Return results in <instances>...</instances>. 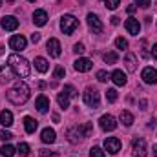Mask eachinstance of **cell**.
<instances>
[{
	"label": "cell",
	"mask_w": 157,
	"mask_h": 157,
	"mask_svg": "<svg viewBox=\"0 0 157 157\" xmlns=\"http://www.w3.org/2000/svg\"><path fill=\"white\" fill-rule=\"evenodd\" d=\"M28 99H29V88H28V84H26V82L17 80V82H15V86L7 91V101H9V102H13L15 106L24 104Z\"/></svg>",
	"instance_id": "6da1fadb"
},
{
	"label": "cell",
	"mask_w": 157,
	"mask_h": 157,
	"mask_svg": "<svg viewBox=\"0 0 157 157\" xmlns=\"http://www.w3.org/2000/svg\"><path fill=\"white\" fill-rule=\"evenodd\" d=\"M7 62H9V68L13 70V73L17 77H29V71H31L29 70V62L24 57H20V55H9Z\"/></svg>",
	"instance_id": "7a4b0ae2"
},
{
	"label": "cell",
	"mask_w": 157,
	"mask_h": 157,
	"mask_svg": "<svg viewBox=\"0 0 157 157\" xmlns=\"http://www.w3.org/2000/svg\"><path fill=\"white\" fill-rule=\"evenodd\" d=\"M82 99H84V104L90 106V108H93V110L99 108V104H101V95H99V91H97V90H91V88H88V90L84 91Z\"/></svg>",
	"instance_id": "3957f363"
},
{
	"label": "cell",
	"mask_w": 157,
	"mask_h": 157,
	"mask_svg": "<svg viewBox=\"0 0 157 157\" xmlns=\"http://www.w3.org/2000/svg\"><path fill=\"white\" fill-rule=\"evenodd\" d=\"M77 28H78V20L73 15H64V17H62V20H60V29H62L66 35H71Z\"/></svg>",
	"instance_id": "277c9868"
},
{
	"label": "cell",
	"mask_w": 157,
	"mask_h": 157,
	"mask_svg": "<svg viewBox=\"0 0 157 157\" xmlns=\"http://www.w3.org/2000/svg\"><path fill=\"white\" fill-rule=\"evenodd\" d=\"M132 150L135 157H146V143L143 137H135L132 141Z\"/></svg>",
	"instance_id": "5b68a950"
},
{
	"label": "cell",
	"mask_w": 157,
	"mask_h": 157,
	"mask_svg": "<svg viewBox=\"0 0 157 157\" xmlns=\"http://www.w3.org/2000/svg\"><path fill=\"white\" fill-rule=\"evenodd\" d=\"M99 126H101L104 132H113V130L117 128V121H115L113 115L106 113V115H102V117L99 119Z\"/></svg>",
	"instance_id": "8992f818"
},
{
	"label": "cell",
	"mask_w": 157,
	"mask_h": 157,
	"mask_svg": "<svg viewBox=\"0 0 157 157\" xmlns=\"http://www.w3.org/2000/svg\"><path fill=\"white\" fill-rule=\"evenodd\" d=\"M121 146H122V143L119 141L117 137H108L106 141H104V148L112 154V155H115L119 154V150H121Z\"/></svg>",
	"instance_id": "52a82bcc"
},
{
	"label": "cell",
	"mask_w": 157,
	"mask_h": 157,
	"mask_svg": "<svg viewBox=\"0 0 157 157\" xmlns=\"http://www.w3.org/2000/svg\"><path fill=\"white\" fill-rule=\"evenodd\" d=\"M88 26L93 33H102V22L99 20V17L95 13H90L88 15Z\"/></svg>",
	"instance_id": "ba28073f"
},
{
	"label": "cell",
	"mask_w": 157,
	"mask_h": 157,
	"mask_svg": "<svg viewBox=\"0 0 157 157\" xmlns=\"http://www.w3.org/2000/svg\"><path fill=\"white\" fill-rule=\"evenodd\" d=\"M26 44H28V40L24 39L22 35H13V37L9 39V48H11V49H15V51L24 49V48H26Z\"/></svg>",
	"instance_id": "9c48e42d"
},
{
	"label": "cell",
	"mask_w": 157,
	"mask_h": 157,
	"mask_svg": "<svg viewBox=\"0 0 157 157\" xmlns=\"http://www.w3.org/2000/svg\"><path fill=\"white\" fill-rule=\"evenodd\" d=\"M46 49H48V53L51 55V57H60V42L57 39H49L46 42Z\"/></svg>",
	"instance_id": "30bf717a"
},
{
	"label": "cell",
	"mask_w": 157,
	"mask_h": 157,
	"mask_svg": "<svg viewBox=\"0 0 157 157\" xmlns=\"http://www.w3.org/2000/svg\"><path fill=\"white\" fill-rule=\"evenodd\" d=\"M17 28H18V20H17L13 15H7V17L2 18V29H6V31H15Z\"/></svg>",
	"instance_id": "8fae6325"
},
{
	"label": "cell",
	"mask_w": 157,
	"mask_h": 157,
	"mask_svg": "<svg viewBox=\"0 0 157 157\" xmlns=\"http://www.w3.org/2000/svg\"><path fill=\"white\" fill-rule=\"evenodd\" d=\"M124 26H126V29H128V33L130 35H139V31H141V24H139V20L137 18H133V17H130L126 22H124Z\"/></svg>",
	"instance_id": "7c38bea8"
},
{
	"label": "cell",
	"mask_w": 157,
	"mask_h": 157,
	"mask_svg": "<svg viewBox=\"0 0 157 157\" xmlns=\"http://www.w3.org/2000/svg\"><path fill=\"white\" fill-rule=\"evenodd\" d=\"M141 77H143V80L146 84H157V70H154V68H144L143 73H141Z\"/></svg>",
	"instance_id": "4fadbf2b"
},
{
	"label": "cell",
	"mask_w": 157,
	"mask_h": 157,
	"mask_svg": "<svg viewBox=\"0 0 157 157\" xmlns=\"http://www.w3.org/2000/svg\"><path fill=\"white\" fill-rule=\"evenodd\" d=\"M73 66H75V70H77V71L86 73V71H90V70L93 68V62H91L90 59H77Z\"/></svg>",
	"instance_id": "5bb4252c"
},
{
	"label": "cell",
	"mask_w": 157,
	"mask_h": 157,
	"mask_svg": "<svg viewBox=\"0 0 157 157\" xmlns=\"http://www.w3.org/2000/svg\"><path fill=\"white\" fill-rule=\"evenodd\" d=\"M35 108L39 110L40 113H46V112L49 110V99H48L46 95H39L37 101H35Z\"/></svg>",
	"instance_id": "9a60e30c"
},
{
	"label": "cell",
	"mask_w": 157,
	"mask_h": 157,
	"mask_svg": "<svg viewBox=\"0 0 157 157\" xmlns=\"http://www.w3.org/2000/svg\"><path fill=\"white\" fill-rule=\"evenodd\" d=\"M33 22H35V26H46V22H48V13L44 11V9H37L35 13H33Z\"/></svg>",
	"instance_id": "2e32d148"
},
{
	"label": "cell",
	"mask_w": 157,
	"mask_h": 157,
	"mask_svg": "<svg viewBox=\"0 0 157 157\" xmlns=\"http://www.w3.org/2000/svg\"><path fill=\"white\" fill-rule=\"evenodd\" d=\"M55 130L53 128H44L42 130V133H40V139H42V143H46V144H51V143H55Z\"/></svg>",
	"instance_id": "e0dca14e"
},
{
	"label": "cell",
	"mask_w": 157,
	"mask_h": 157,
	"mask_svg": "<svg viewBox=\"0 0 157 157\" xmlns=\"http://www.w3.org/2000/svg\"><path fill=\"white\" fill-rule=\"evenodd\" d=\"M68 139H70L71 143H78V141L84 139V135H82V132H80V126H75V128H70V130H68Z\"/></svg>",
	"instance_id": "ac0fdd59"
},
{
	"label": "cell",
	"mask_w": 157,
	"mask_h": 157,
	"mask_svg": "<svg viewBox=\"0 0 157 157\" xmlns=\"http://www.w3.org/2000/svg\"><path fill=\"white\" fill-rule=\"evenodd\" d=\"M124 64H126V70H128V71H135V70H137V57H135L133 53H126Z\"/></svg>",
	"instance_id": "d6986e66"
},
{
	"label": "cell",
	"mask_w": 157,
	"mask_h": 157,
	"mask_svg": "<svg viewBox=\"0 0 157 157\" xmlns=\"http://www.w3.org/2000/svg\"><path fill=\"white\" fill-rule=\"evenodd\" d=\"M70 99H71V97H70V95H68V93H66L64 90H62V91H60V93L57 95V102H59V106H60L62 110L70 108Z\"/></svg>",
	"instance_id": "ffe728a7"
},
{
	"label": "cell",
	"mask_w": 157,
	"mask_h": 157,
	"mask_svg": "<svg viewBox=\"0 0 157 157\" xmlns=\"http://www.w3.org/2000/svg\"><path fill=\"white\" fill-rule=\"evenodd\" d=\"M110 77H112V80H113L117 86H124V84H126V75H124L121 70H115Z\"/></svg>",
	"instance_id": "44dd1931"
},
{
	"label": "cell",
	"mask_w": 157,
	"mask_h": 157,
	"mask_svg": "<svg viewBox=\"0 0 157 157\" xmlns=\"http://www.w3.org/2000/svg\"><path fill=\"white\" fill-rule=\"evenodd\" d=\"M37 121L33 117H24V128H26V132L28 133H35V130H37Z\"/></svg>",
	"instance_id": "7402d4cb"
},
{
	"label": "cell",
	"mask_w": 157,
	"mask_h": 157,
	"mask_svg": "<svg viewBox=\"0 0 157 157\" xmlns=\"http://www.w3.org/2000/svg\"><path fill=\"white\" fill-rule=\"evenodd\" d=\"M0 122H2L6 128H9V126L13 124V113H11V112H7V110L0 112Z\"/></svg>",
	"instance_id": "603a6c76"
},
{
	"label": "cell",
	"mask_w": 157,
	"mask_h": 157,
	"mask_svg": "<svg viewBox=\"0 0 157 157\" xmlns=\"http://www.w3.org/2000/svg\"><path fill=\"white\" fill-rule=\"evenodd\" d=\"M35 68L39 70L40 73H46L48 68H49V66H48V60H46L44 57H37V59H35Z\"/></svg>",
	"instance_id": "cb8c5ba5"
},
{
	"label": "cell",
	"mask_w": 157,
	"mask_h": 157,
	"mask_svg": "<svg viewBox=\"0 0 157 157\" xmlns=\"http://www.w3.org/2000/svg\"><path fill=\"white\" fill-rule=\"evenodd\" d=\"M119 119H121V122H122L124 126H132V124H133V115H132L130 112H126V110L121 112V117Z\"/></svg>",
	"instance_id": "d4e9b609"
},
{
	"label": "cell",
	"mask_w": 157,
	"mask_h": 157,
	"mask_svg": "<svg viewBox=\"0 0 157 157\" xmlns=\"http://www.w3.org/2000/svg\"><path fill=\"white\" fill-rule=\"evenodd\" d=\"M0 154L4 157H13L15 154H17V148L15 146H11V144H4L2 146V150H0Z\"/></svg>",
	"instance_id": "484cf974"
},
{
	"label": "cell",
	"mask_w": 157,
	"mask_h": 157,
	"mask_svg": "<svg viewBox=\"0 0 157 157\" xmlns=\"http://www.w3.org/2000/svg\"><path fill=\"white\" fill-rule=\"evenodd\" d=\"M117 53L115 51H108V53H104V62L106 64H115L117 62Z\"/></svg>",
	"instance_id": "4316f807"
},
{
	"label": "cell",
	"mask_w": 157,
	"mask_h": 157,
	"mask_svg": "<svg viewBox=\"0 0 157 157\" xmlns=\"http://www.w3.org/2000/svg\"><path fill=\"white\" fill-rule=\"evenodd\" d=\"M17 150H18V154H20L22 157L29 155V144H26V143H20V144L17 146Z\"/></svg>",
	"instance_id": "83f0119b"
},
{
	"label": "cell",
	"mask_w": 157,
	"mask_h": 157,
	"mask_svg": "<svg viewBox=\"0 0 157 157\" xmlns=\"http://www.w3.org/2000/svg\"><path fill=\"white\" fill-rule=\"evenodd\" d=\"M90 157H106V154L102 152V148H99V146H93V148L90 150Z\"/></svg>",
	"instance_id": "f1b7e54d"
},
{
	"label": "cell",
	"mask_w": 157,
	"mask_h": 157,
	"mask_svg": "<svg viewBox=\"0 0 157 157\" xmlns=\"http://www.w3.org/2000/svg\"><path fill=\"white\" fill-rule=\"evenodd\" d=\"M102 2H104V6H106L108 9H112V11L117 9L119 4H121V0H102Z\"/></svg>",
	"instance_id": "f546056e"
},
{
	"label": "cell",
	"mask_w": 157,
	"mask_h": 157,
	"mask_svg": "<svg viewBox=\"0 0 157 157\" xmlns=\"http://www.w3.org/2000/svg\"><path fill=\"white\" fill-rule=\"evenodd\" d=\"M115 46H117V49H128V40L119 37V39H115Z\"/></svg>",
	"instance_id": "4dcf8cb0"
},
{
	"label": "cell",
	"mask_w": 157,
	"mask_h": 157,
	"mask_svg": "<svg viewBox=\"0 0 157 157\" xmlns=\"http://www.w3.org/2000/svg\"><path fill=\"white\" fill-rule=\"evenodd\" d=\"M80 132H82L84 139H86V137H90V135H91V124H90V122L82 124V126H80Z\"/></svg>",
	"instance_id": "1f68e13d"
},
{
	"label": "cell",
	"mask_w": 157,
	"mask_h": 157,
	"mask_svg": "<svg viewBox=\"0 0 157 157\" xmlns=\"http://www.w3.org/2000/svg\"><path fill=\"white\" fill-rule=\"evenodd\" d=\"M64 75H66V70H64L62 66H57L55 71H53V77L55 78H64Z\"/></svg>",
	"instance_id": "d6a6232c"
},
{
	"label": "cell",
	"mask_w": 157,
	"mask_h": 157,
	"mask_svg": "<svg viewBox=\"0 0 157 157\" xmlns=\"http://www.w3.org/2000/svg\"><path fill=\"white\" fill-rule=\"evenodd\" d=\"M106 99H108V102H115L117 101V91L112 88V90H108L106 91Z\"/></svg>",
	"instance_id": "836d02e7"
},
{
	"label": "cell",
	"mask_w": 157,
	"mask_h": 157,
	"mask_svg": "<svg viewBox=\"0 0 157 157\" xmlns=\"http://www.w3.org/2000/svg\"><path fill=\"white\" fill-rule=\"evenodd\" d=\"M97 78H99L101 82H106V80L110 78V75H108V71H104V70H101V71H97Z\"/></svg>",
	"instance_id": "e575fe53"
},
{
	"label": "cell",
	"mask_w": 157,
	"mask_h": 157,
	"mask_svg": "<svg viewBox=\"0 0 157 157\" xmlns=\"http://www.w3.org/2000/svg\"><path fill=\"white\" fill-rule=\"evenodd\" d=\"M64 91H66L70 97H75V95H77V90H75L73 86H70V84H68V86H64Z\"/></svg>",
	"instance_id": "d590c367"
},
{
	"label": "cell",
	"mask_w": 157,
	"mask_h": 157,
	"mask_svg": "<svg viewBox=\"0 0 157 157\" xmlns=\"http://www.w3.org/2000/svg\"><path fill=\"white\" fill-rule=\"evenodd\" d=\"M9 139H13V135L6 130H0V141H9Z\"/></svg>",
	"instance_id": "8d00e7d4"
},
{
	"label": "cell",
	"mask_w": 157,
	"mask_h": 157,
	"mask_svg": "<svg viewBox=\"0 0 157 157\" xmlns=\"http://www.w3.org/2000/svg\"><path fill=\"white\" fill-rule=\"evenodd\" d=\"M135 4H137L139 7H143V9H146V7H150V4H152V0H135Z\"/></svg>",
	"instance_id": "74e56055"
},
{
	"label": "cell",
	"mask_w": 157,
	"mask_h": 157,
	"mask_svg": "<svg viewBox=\"0 0 157 157\" xmlns=\"http://www.w3.org/2000/svg\"><path fill=\"white\" fill-rule=\"evenodd\" d=\"M73 51H75V53H78V55H80V53H84V44H82V42L75 44V46H73Z\"/></svg>",
	"instance_id": "f35d334b"
},
{
	"label": "cell",
	"mask_w": 157,
	"mask_h": 157,
	"mask_svg": "<svg viewBox=\"0 0 157 157\" xmlns=\"http://www.w3.org/2000/svg\"><path fill=\"white\" fill-rule=\"evenodd\" d=\"M141 48H143V57H148V51H146V40L141 42Z\"/></svg>",
	"instance_id": "ab89813d"
},
{
	"label": "cell",
	"mask_w": 157,
	"mask_h": 157,
	"mask_svg": "<svg viewBox=\"0 0 157 157\" xmlns=\"http://www.w3.org/2000/svg\"><path fill=\"white\" fill-rule=\"evenodd\" d=\"M39 40H40V33H33V35H31V42H33V44H37Z\"/></svg>",
	"instance_id": "60d3db41"
},
{
	"label": "cell",
	"mask_w": 157,
	"mask_h": 157,
	"mask_svg": "<svg viewBox=\"0 0 157 157\" xmlns=\"http://www.w3.org/2000/svg\"><path fill=\"white\" fill-rule=\"evenodd\" d=\"M110 22H112L113 26H119V22H121V18H119V17H112V18H110Z\"/></svg>",
	"instance_id": "b9f144b4"
},
{
	"label": "cell",
	"mask_w": 157,
	"mask_h": 157,
	"mask_svg": "<svg viewBox=\"0 0 157 157\" xmlns=\"http://www.w3.org/2000/svg\"><path fill=\"white\" fill-rule=\"evenodd\" d=\"M40 157H49V150H40Z\"/></svg>",
	"instance_id": "7bdbcfd3"
},
{
	"label": "cell",
	"mask_w": 157,
	"mask_h": 157,
	"mask_svg": "<svg viewBox=\"0 0 157 157\" xmlns=\"http://www.w3.org/2000/svg\"><path fill=\"white\" fill-rule=\"evenodd\" d=\"M152 55H154V59H157V42L154 44V48H152Z\"/></svg>",
	"instance_id": "ee69618b"
},
{
	"label": "cell",
	"mask_w": 157,
	"mask_h": 157,
	"mask_svg": "<svg viewBox=\"0 0 157 157\" xmlns=\"http://www.w3.org/2000/svg\"><path fill=\"white\" fill-rule=\"evenodd\" d=\"M126 11H128V13H133V11H135V6H128Z\"/></svg>",
	"instance_id": "f6af8a7d"
},
{
	"label": "cell",
	"mask_w": 157,
	"mask_h": 157,
	"mask_svg": "<svg viewBox=\"0 0 157 157\" xmlns=\"http://www.w3.org/2000/svg\"><path fill=\"white\" fill-rule=\"evenodd\" d=\"M139 106H141V110H144V108H146V101H141Z\"/></svg>",
	"instance_id": "bcb514c9"
},
{
	"label": "cell",
	"mask_w": 157,
	"mask_h": 157,
	"mask_svg": "<svg viewBox=\"0 0 157 157\" xmlns=\"http://www.w3.org/2000/svg\"><path fill=\"white\" fill-rule=\"evenodd\" d=\"M148 126H150V128H154V126H155V119H152V121L148 122Z\"/></svg>",
	"instance_id": "7dc6e473"
},
{
	"label": "cell",
	"mask_w": 157,
	"mask_h": 157,
	"mask_svg": "<svg viewBox=\"0 0 157 157\" xmlns=\"http://www.w3.org/2000/svg\"><path fill=\"white\" fill-rule=\"evenodd\" d=\"M152 150H154V157H157V144H154V148H152Z\"/></svg>",
	"instance_id": "c3c4849f"
},
{
	"label": "cell",
	"mask_w": 157,
	"mask_h": 157,
	"mask_svg": "<svg viewBox=\"0 0 157 157\" xmlns=\"http://www.w3.org/2000/svg\"><path fill=\"white\" fill-rule=\"evenodd\" d=\"M2 53H4V46L0 44V55H2Z\"/></svg>",
	"instance_id": "681fc988"
},
{
	"label": "cell",
	"mask_w": 157,
	"mask_h": 157,
	"mask_svg": "<svg viewBox=\"0 0 157 157\" xmlns=\"http://www.w3.org/2000/svg\"><path fill=\"white\" fill-rule=\"evenodd\" d=\"M28 2H35V0H28Z\"/></svg>",
	"instance_id": "f907efd6"
},
{
	"label": "cell",
	"mask_w": 157,
	"mask_h": 157,
	"mask_svg": "<svg viewBox=\"0 0 157 157\" xmlns=\"http://www.w3.org/2000/svg\"><path fill=\"white\" fill-rule=\"evenodd\" d=\"M0 7H2V0H0Z\"/></svg>",
	"instance_id": "816d5d0a"
},
{
	"label": "cell",
	"mask_w": 157,
	"mask_h": 157,
	"mask_svg": "<svg viewBox=\"0 0 157 157\" xmlns=\"http://www.w3.org/2000/svg\"><path fill=\"white\" fill-rule=\"evenodd\" d=\"M0 73H2V66H0Z\"/></svg>",
	"instance_id": "f5cc1de1"
}]
</instances>
